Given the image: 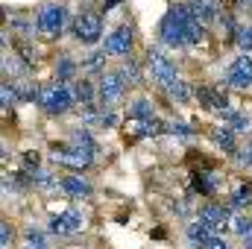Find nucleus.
Returning <instances> with one entry per match:
<instances>
[{
	"mask_svg": "<svg viewBox=\"0 0 252 249\" xmlns=\"http://www.w3.org/2000/svg\"><path fill=\"white\" fill-rule=\"evenodd\" d=\"M211 141H214L226 156H235V153H238V132H235L232 126H226V124L217 126V129L211 132Z\"/></svg>",
	"mask_w": 252,
	"mask_h": 249,
	"instance_id": "13",
	"label": "nucleus"
},
{
	"mask_svg": "<svg viewBox=\"0 0 252 249\" xmlns=\"http://www.w3.org/2000/svg\"><path fill=\"white\" fill-rule=\"evenodd\" d=\"M217 232H214V223H208V220H202L199 214L185 223V241L188 244H196V247H205L211 238H214Z\"/></svg>",
	"mask_w": 252,
	"mask_h": 249,
	"instance_id": "10",
	"label": "nucleus"
},
{
	"mask_svg": "<svg viewBox=\"0 0 252 249\" xmlns=\"http://www.w3.org/2000/svg\"><path fill=\"white\" fill-rule=\"evenodd\" d=\"M59 185H62V193L64 196H70V199H88L91 193H94V187H91V182L88 179H82L79 173H64V176H59Z\"/></svg>",
	"mask_w": 252,
	"mask_h": 249,
	"instance_id": "11",
	"label": "nucleus"
},
{
	"mask_svg": "<svg viewBox=\"0 0 252 249\" xmlns=\"http://www.w3.org/2000/svg\"><path fill=\"white\" fill-rule=\"evenodd\" d=\"M67 141H70L73 147H79V150H88V153H94V156L100 153V144L94 141V135H91V129H88V126H82V129H73Z\"/></svg>",
	"mask_w": 252,
	"mask_h": 249,
	"instance_id": "16",
	"label": "nucleus"
},
{
	"mask_svg": "<svg viewBox=\"0 0 252 249\" xmlns=\"http://www.w3.org/2000/svg\"><path fill=\"white\" fill-rule=\"evenodd\" d=\"M50 229H41V226H27L24 229V244H30V247H38V249H44V247H50Z\"/></svg>",
	"mask_w": 252,
	"mask_h": 249,
	"instance_id": "17",
	"label": "nucleus"
},
{
	"mask_svg": "<svg viewBox=\"0 0 252 249\" xmlns=\"http://www.w3.org/2000/svg\"><path fill=\"white\" fill-rule=\"evenodd\" d=\"M73 97H76V103H79V106H85V103H94V97H97V88H94V82H88V79H79V82H73Z\"/></svg>",
	"mask_w": 252,
	"mask_h": 249,
	"instance_id": "19",
	"label": "nucleus"
},
{
	"mask_svg": "<svg viewBox=\"0 0 252 249\" xmlns=\"http://www.w3.org/2000/svg\"><path fill=\"white\" fill-rule=\"evenodd\" d=\"M161 41L167 47H185V24H182V12L179 6H173L164 18H161Z\"/></svg>",
	"mask_w": 252,
	"mask_h": 249,
	"instance_id": "6",
	"label": "nucleus"
},
{
	"mask_svg": "<svg viewBox=\"0 0 252 249\" xmlns=\"http://www.w3.org/2000/svg\"><path fill=\"white\" fill-rule=\"evenodd\" d=\"M121 73H124V79L129 82V85H141V79H144V76H141V67H138V62H132V59H129V62H124Z\"/></svg>",
	"mask_w": 252,
	"mask_h": 249,
	"instance_id": "24",
	"label": "nucleus"
},
{
	"mask_svg": "<svg viewBox=\"0 0 252 249\" xmlns=\"http://www.w3.org/2000/svg\"><path fill=\"white\" fill-rule=\"evenodd\" d=\"M47 229H50V235H53V238L67 241V238L82 235V229H85V217H82V211H79V208H64V211H59V214H53V217H50Z\"/></svg>",
	"mask_w": 252,
	"mask_h": 249,
	"instance_id": "2",
	"label": "nucleus"
},
{
	"mask_svg": "<svg viewBox=\"0 0 252 249\" xmlns=\"http://www.w3.org/2000/svg\"><path fill=\"white\" fill-rule=\"evenodd\" d=\"M129 118H135V121H141V124H144V121H153V118H156L153 103H150V100H144V97H141V100H135V103H129Z\"/></svg>",
	"mask_w": 252,
	"mask_h": 249,
	"instance_id": "20",
	"label": "nucleus"
},
{
	"mask_svg": "<svg viewBox=\"0 0 252 249\" xmlns=\"http://www.w3.org/2000/svg\"><path fill=\"white\" fill-rule=\"evenodd\" d=\"M220 24H223L226 30H235V21H232V15H229V12H223V18H220Z\"/></svg>",
	"mask_w": 252,
	"mask_h": 249,
	"instance_id": "34",
	"label": "nucleus"
},
{
	"mask_svg": "<svg viewBox=\"0 0 252 249\" xmlns=\"http://www.w3.org/2000/svg\"><path fill=\"white\" fill-rule=\"evenodd\" d=\"M147 67H150L153 79L158 82V88H167L173 79H179V76H176V64L170 62L158 47H150V53H147Z\"/></svg>",
	"mask_w": 252,
	"mask_h": 249,
	"instance_id": "5",
	"label": "nucleus"
},
{
	"mask_svg": "<svg viewBox=\"0 0 252 249\" xmlns=\"http://www.w3.org/2000/svg\"><path fill=\"white\" fill-rule=\"evenodd\" d=\"M217 115H220V121H223V124H226V126H232V129H235L238 135H241V132H250L252 121L247 118V115H244V112H238V109L226 106V109H223V112H217Z\"/></svg>",
	"mask_w": 252,
	"mask_h": 249,
	"instance_id": "14",
	"label": "nucleus"
},
{
	"mask_svg": "<svg viewBox=\"0 0 252 249\" xmlns=\"http://www.w3.org/2000/svg\"><path fill=\"white\" fill-rule=\"evenodd\" d=\"M64 24H67V9L59 3H47L41 6L38 18H35V27L44 32V35H62Z\"/></svg>",
	"mask_w": 252,
	"mask_h": 249,
	"instance_id": "4",
	"label": "nucleus"
},
{
	"mask_svg": "<svg viewBox=\"0 0 252 249\" xmlns=\"http://www.w3.org/2000/svg\"><path fill=\"white\" fill-rule=\"evenodd\" d=\"M235 41H238V47L244 50V53H250L252 50V27H241V30H235Z\"/></svg>",
	"mask_w": 252,
	"mask_h": 249,
	"instance_id": "26",
	"label": "nucleus"
},
{
	"mask_svg": "<svg viewBox=\"0 0 252 249\" xmlns=\"http://www.w3.org/2000/svg\"><path fill=\"white\" fill-rule=\"evenodd\" d=\"M21 249H38V247H30V244H24V247H21ZM44 249H47V247H44Z\"/></svg>",
	"mask_w": 252,
	"mask_h": 249,
	"instance_id": "37",
	"label": "nucleus"
},
{
	"mask_svg": "<svg viewBox=\"0 0 252 249\" xmlns=\"http://www.w3.org/2000/svg\"><path fill=\"white\" fill-rule=\"evenodd\" d=\"M12 241H15V229H12L9 220H3V223H0V247L12 249Z\"/></svg>",
	"mask_w": 252,
	"mask_h": 249,
	"instance_id": "29",
	"label": "nucleus"
},
{
	"mask_svg": "<svg viewBox=\"0 0 252 249\" xmlns=\"http://www.w3.org/2000/svg\"><path fill=\"white\" fill-rule=\"evenodd\" d=\"M103 62H106V50H97V53H91V56L85 59V67H88V70H100Z\"/></svg>",
	"mask_w": 252,
	"mask_h": 249,
	"instance_id": "30",
	"label": "nucleus"
},
{
	"mask_svg": "<svg viewBox=\"0 0 252 249\" xmlns=\"http://www.w3.org/2000/svg\"><path fill=\"white\" fill-rule=\"evenodd\" d=\"M202 249H232V244H229L226 238H220V235H214V238H211V241H208V244H205Z\"/></svg>",
	"mask_w": 252,
	"mask_h": 249,
	"instance_id": "32",
	"label": "nucleus"
},
{
	"mask_svg": "<svg viewBox=\"0 0 252 249\" xmlns=\"http://www.w3.org/2000/svg\"><path fill=\"white\" fill-rule=\"evenodd\" d=\"M244 3H252V0H244Z\"/></svg>",
	"mask_w": 252,
	"mask_h": 249,
	"instance_id": "38",
	"label": "nucleus"
},
{
	"mask_svg": "<svg viewBox=\"0 0 252 249\" xmlns=\"http://www.w3.org/2000/svg\"><path fill=\"white\" fill-rule=\"evenodd\" d=\"M164 132H170V124H164V121H158V118L141 124V135H144V138H158V135H164Z\"/></svg>",
	"mask_w": 252,
	"mask_h": 249,
	"instance_id": "22",
	"label": "nucleus"
},
{
	"mask_svg": "<svg viewBox=\"0 0 252 249\" xmlns=\"http://www.w3.org/2000/svg\"><path fill=\"white\" fill-rule=\"evenodd\" d=\"M73 35L82 44H97L103 38V21H100V15L97 12H82L73 21Z\"/></svg>",
	"mask_w": 252,
	"mask_h": 249,
	"instance_id": "7",
	"label": "nucleus"
},
{
	"mask_svg": "<svg viewBox=\"0 0 252 249\" xmlns=\"http://www.w3.org/2000/svg\"><path fill=\"white\" fill-rule=\"evenodd\" d=\"M132 44H135V38H132V30L129 27H118L112 35H106V53L109 56H126L129 50H132Z\"/></svg>",
	"mask_w": 252,
	"mask_h": 249,
	"instance_id": "12",
	"label": "nucleus"
},
{
	"mask_svg": "<svg viewBox=\"0 0 252 249\" xmlns=\"http://www.w3.org/2000/svg\"><path fill=\"white\" fill-rule=\"evenodd\" d=\"M73 73H76V64L70 62V59H59V62H56V79H59V82H70Z\"/></svg>",
	"mask_w": 252,
	"mask_h": 249,
	"instance_id": "25",
	"label": "nucleus"
},
{
	"mask_svg": "<svg viewBox=\"0 0 252 249\" xmlns=\"http://www.w3.org/2000/svg\"><path fill=\"white\" fill-rule=\"evenodd\" d=\"M229 205H232V211H235V214H241V211L252 208V185H250V182H241V185L232 190Z\"/></svg>",
	"mask_w": 252,
	"mask_h": 249,
	"instance_id": "15",
	"label": "nucleus"
},
{
	"mask_svg": "<svg viewBox=\"0 0 252 249\" xmlns=\"http://www.w3.org/2000/svg\"><path fill=\"white\" fill-rule=\"evenodd\" d=\"M170 211H173L176 217H188V205H185V202H173V205H170Z\"/></svg>",
	"mask_w": 252,
	"mask_h": 249,
	"instance_id": "33",
	"label": "nucleus"
},
{
	"mask_svg": "<svg viewBox=\"0 0 252 249\" xmlns=\"http://www.w3.org/2000/svg\"><path fill=\"white\" fill-rule=\"evenodd\" d=\"M126 85H129V82L124 79L121 70L103 73V79H100V85H97V100H100V106H103V109L115 106V103L126 94Z\"/></svg>",
	"mask_w": 252,
	"mask_h": 249,
	"instance_id": "3",
	"label": "nucleus"
},
{
	"mask_svg": "<svg viewBox=\"0 0 252 249\" xmlns=\"http://www.w3.org/2000/svg\"><path fill=\"white\" fill-rule=\"evenodd\" d=\"M241 249H252V241H247V244H241Z\"/></svg>",
	"mask_w": 252,
	"mask_h": 249,
	"instance_id": "36",
	"label": "nucleus"
},
{
	"mask_svg": "<svg viewBox=\"0 0 252 249\" xmlns=\"http://www.w3.org/2000/svg\"><path fill=\"white\" fill-rule=\"evenodd\" d=\"M223 176L217 173V170H196L193 176H190V187H193V193H199V196H217L220 193V187H223Z\"/></svg>",
	"mask_w": 252,
	"mask_h": 249,
	"instance_id": "9",
	"label": "nucleus"
},
{
	"mask_svg": "<svg viewBox=\"0 0 252 249\" xmlns=\"http://www.w3.org/2000/svg\"><path fill=\"white\" fill-rule=\"evenodd\" d=\"M21 164H24V170H27V173H35V170L41 167V156H38L35 150H30V153H24Z\"/></svg>",
	"mask_w": 252,
	"mask_h": 249,
	"instance_id": "28",
	"label": "nucleus"
},
{
	"mask_svg": "<svg viewBox=\"0 0 252 249\" xmlns=\"http://www.w3.org/2000/svg\"><path fill=\"white\" fill-rule=\"evenodd\" d=\"M164 91H167V97L173 103H188L190 100V88H188V82H182V79H173Z\"/></svg>",
	"mask_w": 252,
	"mask_h": 249,
	"instance_id": "21",
	"label": "nucleus"
},
{
	"mask_svg": "<svg viewBox=\"0 0 252 249\" xmlns=\"http://www.w3.org/2000/svg\"><path fill=\"white\" fill-rule=\"evenodd\" d=\"M153 238H158V241H164V238H167V232H164V229H156V232H153Z\"/></svg>",
	"mask_w": 252,
	"mask_h": 249,
	"instance_id": "35",
	"label": "nucleus"
},
{
	"mask_svg": "<svg viewBox=\"0 0 252 249\" xmlns=\"http://www.w3.org/2000/svg\"><path fill=\"white\" fill-rule=\"evenodd\" d=\"M238 161H241L247 170H252V144H247V147L238 150Z\"/></svg>",
	"mask_w": 252,
	"mask_h": 249,
	"instance_id": "31",
	"label": "nucleus"
},
{
	"mask_svg": "<svg viewBox=\"0 0 252 249\" xmlns=\"http://www.w3.org/2000/svg\"><path fill=\"white\" fill-rule=\"evenodd\" d=\"M170 135L179 138V141H190V138H193V129H190L188 124H182V121H173V124H170Z\"/></svg>",
	"mask_w": 252,
	"mask_h": 249,
	"instance_id": "27",
	"label": "nucleus"
},
{
	"mask_svg": "<svg viewBox=\"0 0 252 249\" xmlns=\"http://www.w3.org/2000/svg\"><path fill=\"white\" fill-rule=\"evenodd\" d=\"M217 15H220V12H217V3H214V0H202V3H199V9H196V18H199L202 24L217 21Z\"/></svg>",
	"mask_w": 252,
	"mask_h": 249,
	"instance_id": "23",
	"label": "nucleus"
},
{
	"mask_svg": "<svg viewBox=\"0 0 252 249\" xmlns=\"http://www.w3.org/2000/svg\"><path fill=\"white\" fill-rule=\"evenodd\" d=\"M226 82H229L232 88H238V91L252 88V56L250 53H241L235 62L229 64V76H226Z\"/></svg>",
	"mask_w": 252,
	"mask_h": 249,
	"instance_id": "8",
	"label": "nucleus"
},
{
	"mask_svg": "<svg viewBox=\"0 0 252 249\" xmlns=\"http://www.w3.org/2000/svg\"><path fill=\"white\" fill-rule=\"evenodd\" d=\"M73 103H76V97H73V88H70L67 82L41 85V94H38V106H41L47 115L59 118V115H64V112H70V109H73Z\"/></svg>",
	"mask_w": 252,
	"mask_h": 249,
	"instance_id": "1",
	"label": "nucleus"
},
{
	"mask_svg": "<svg viewBox=\"0 0 252 249\" xmlns=\"http://www.w3.org/2000/svg\"><path fill=\"white\" fill-rule=\"evenodd\" d=\"M232 235H235L241 244L252 241V217H247V211H241V214L232 217Z\"/></svg>",
	"mask_w": 252,
	"mask_h": 249,
	"instance_id": "18",
	"label": "nucleus"
}]
</instances>
